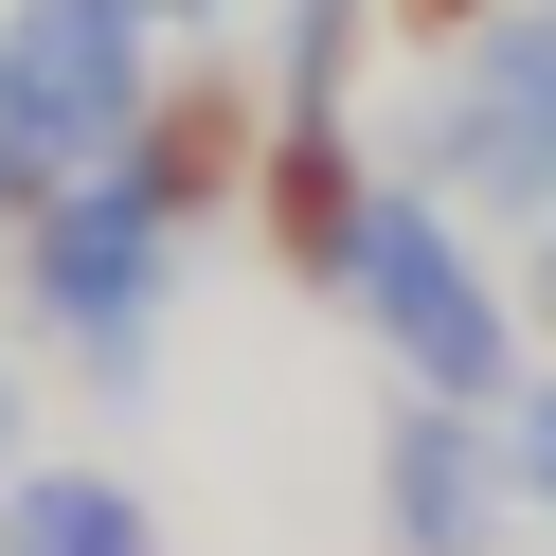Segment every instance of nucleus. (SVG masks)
<instances>
[{"mask_svg":"<svg viewBox=\"0 0 556 556\" xmlns=\"http://www.w3.org/2000/svg\"><path fill=\"white\" fill-rule=\"evenodd\" d=\"M180 269L198 233L162 216L126 162H90V180H54L37 216L0 233V288H18V341H54V377H90V395H144L162 377V324H180Z\"/></svg>","mask_w":556,"mask_h":556,"instance_id":"1","label":"nucleus"},{"mask_svg":"<svg viewBox=\"0 0 556 556\" xmlns=\"http://www.w3.org/2000/svg\"><path fill=\"white\" fill-rule=\"evenodd\" d=\"M341 324L377 341V377H395V395H467V413H503L520 377V288L503 269H484V233L448 216L431 180H395V162H377V198H359V233H341Z\"/></svg>","mask_w":556,"mask_h":556,"instance_id":"2","label":"nucleus"},{"mask_svg":"<svg viewBox=\"0 0 556 556\" xmlns=\"http://www.w3.org/2000/svg\"><path fill=\"white\" fill-rule=\"evenodd\" d=\"M377 162L431 180L467 233H484V216L539 233V216H556V0H484L467 37H431V90L377 126Z\"/></svg>","mask_w":556,"mask_h":556,"instance_id":"3","label":"nucleus"},{"mask_svg":"<svg viewBox=\"0 0 556 556\" xmlns=\"http://www.w3.org/2000/svg\"><path fill=\"white\" fill-rule=\"evenodd\" d=\"M162 73H180L162 0H0V109H18L37 180H90L162 109Z\"/></svg>","mask_w":556,"mask_h":556,"instance_id":"4","label":"nucleus"},{"mask_svg":"<svg viewBox=\"0 0 556 556\" xmlns=\"http://www.w3.org/2000/svg\"><path fill=\"white\" fill-rule=\"evenodd\" d=\"M377 539H395V556H503L520 539L503 413H467V395H395V413H377Z\"/></svg>","mask_w":556,"mask_h":556,"instance_id":"5","label":"nucleus"},{"mask_svg":"<svg viewBox=\"0 0 556 556\" xmlns=\"http://www.w3.org/2000/svg\"><path fill=\"white\" fill-rule=\"evenodd\" d=\"M126 180L180 233H252V162H269V73H162V109L126 126Z\"/></svg>","mask_w":556,"mask_h":556,"instance_id":"6","label":"nucleus"},{"mask_svg":"<svg viewBox=\"0 0 556 556\" xmlns=\"http://www.w3.org/2000/svg\"><path fill=\"white\" fill-rule=\"evenodd\" d=\"M359 198H377V144L341 109H269V162H252V233L305 269V288H341V233H359Z\"/></svg>","mask_w":556,"mask_h":556,"instance_id":"7","label":"nucleus"},{"mask_svg":"<svg viewBox=\"0 0 556 556\" xmlns=\"http://www.w3.org/2000/svg\"><path fill=\"white\" fill-rule=\"evenodd\" d=\"M0 556H162V503L126 467H18L0 484Z\"/></svg>","mask_w":556,"mask_h":556,"instance_id":"8","label":"nucleus"},{"mask_svg":"<svg viewBox=\"0 0 556 556\" xmlns=\"http://www.w3.org/2000/svg\"><path fill=\"white\" fill-rule=\"evenodd\" d=\"M377 18H395V0H269V109H341L359 126V54H377Z\"/></svg>","mask_w":556,"mask_h":556,"instance_id":"9","label":"nucleus"},{"mask_svg":"<svg viewBox=\"0 0 556 556\" xmlns=\"http://www.w3.org/2000/svg\"><path fill=\"white\" fill-rule=\"evenodd\" d=\"M503 448H520V520L556 539V377H520V395H503Z\"/></svg>","mask_w":556,"mask_h":556,"instance_id":"10","label":"nucleus"},{"mask_svg":"<svg viewBox=\"0 0 556 556\" xmlns=\"http://www.w3.org/2000/svg\"><path fill=\"white\" fill-rule=\"evenodd\" d=\"M37 467V377H18V341H0V484Z\"/></svg>","mask_w":556,"mask_h":556,"instance_id":"11","label":"nucleus"},{"mask_svg":"<svg viewBox=\"0 0 556 556\" xmlns=\"http://www.w3.org/2000/svg\"><path fill=\"white\" fill-rule=\"evenodd\" d=\"M520 324H539V341H556V216H539V233H520Z\"/></svg>","mask_w":556,"mask_h":556,"instance_id":"12","label":"nucleus"},{"mask_svg":"<svg viewBox=\"0 0 556 556\" xmlns=\"http://www.w3.org/2000/svg\"><path fill=\"white\" fill-rule=\"evenodd\" d=\"M467 18H484V0H395V37H413V54H431V37H467Z\"/></svg>","mask_w":556,"mask_h":556,"instance_id":"13","label":"nucleus"}]
</instances>
